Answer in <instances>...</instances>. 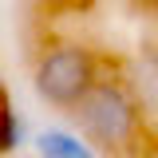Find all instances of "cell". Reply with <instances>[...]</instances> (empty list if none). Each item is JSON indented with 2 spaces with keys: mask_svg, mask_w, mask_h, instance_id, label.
I'll use <instances>...</instances> for the list:
<instances>
[{
  "mask_svg": "<svg viewBox=\"0 0 158 158\" xmlns=\"http://www.w3.org/2000/svg\"><path fill=\"white\" fill-rule=\"evenodd\" d=\"M71 115L79 118V131L91 142L107 146V150H127L135 142V135H138L135 99L127 95L123 83H111V79H99Z\"/></svg>",
  "mask_w": 158,
  "mask_h": 158,
  "instance_id": "1",
  "label": "cell"
},
{
  "mask_svg": "<svg viewBox=\"0 0 158 158\" xmlns=\"http://www.w3.org/2000/svg\"><path fill=\"white\" fill-rule=\"evenodd\" d=\"M95 83H99L95 56L87 48H79V44H59L52 52H44L36 63L40 99H48L52 107H63V111H75Z\"/></svg>",
  "mask_w": 158,
  "mask_h": 158,
  "instance_id": "2",
  "label": "cell"
},
{
  "mask_svg": "<svg viewBox=\"0 0 158 158\" xmlns=\"http://www.w3.org/2000/svg\"><path fill=\"white\" fill-rule=\"evenodd\" d=\"M32 146H36L40 158H99L95 150L87 146V138L71 135V131H63V127L36 131V135H32Z\"/></svg>",
  "mask_w": 158,
  "mask_h": 158,
  "instance_id": "3",
  "label": "cell"
},
{
  "mask_svg": "<svg viewBox=\"0 0 158 158\" xmlns=\"http://www.w3.org/2000/svg\"><path fill=\"white\" fill-rule=\"evenodd\" d=\"M28 142V127H24V118L16 111H4L0 115V146L4 150H20Z\"/></svg>",
  "mask_w": 158,
  "mask_h": 158,
  "instance_id": "4",
  "label": "cell"
},
{
  "mask_svg": "<svg viewBox=\"0 0 158 158\" xmlns=\"http://www.w3.org/2000/svg\"><path fill=\"white\" fill-rule=\"evenodd\" d=\"M48 4H56V8H67V4H83V0H48Z\"/></svg>",
  "mask_w": 158,
  "mask_h": 158,
  "instance_id": "5",
  "label": "cell"
}]
</instances>
